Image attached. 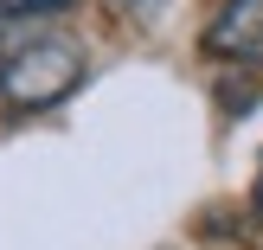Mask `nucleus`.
<instances>
[{"instance_id": "2", "label": "nucleus", "mask_w": 263, "mask_h": 250, "mask_svg": "<svg viewBox=\"0 0 263 250\" xmlns=\"http://www.w3.org/2000/svg\"><path fill=\"white\" fill-rule=\"evenodd\" d=\"M205 51L231 64H263V0H225L205 20Z\"/></svg>"}, {"instance_id": "3", "label": "nucleus", "mask_w": 263, "mask_h": 250, "mask_svg": "<svg viewBox=\"0 0 263 250\" xmlns=\"http://www.w3.org/2000/svg\"><path fill=\"white\" fill-rule=\"evenodd\" d=\"M64 7H77V0H0V20H45Z\"/></svg>"}, {"instance_id": "1", "label": "nucleus", "mask_w": 263, "mask_h": 250, "mask_svg": "<svg viewBox=\"0 0 263 250\" xmlns=\"http://www.w3.org/2000/svg\"><path fill=\"white\" fill-rule=\"evenodd\" d=\"M77 84H84V45L64 39V32L20 39L13 58L0 64V97H7L13 109H51V103H64Z\"/></svg>"}]
</instances>
